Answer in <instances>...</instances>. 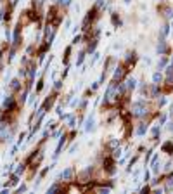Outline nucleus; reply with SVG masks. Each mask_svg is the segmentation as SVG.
I'll return each mask as SVG.
<instances>
[{"label":"nucleus","instance_id":"nucleus-29","mask_svg":"<svg viewBox=\"0 0 173 194\" xmlns=\"http://www.w3.org/2000/svg\"><path fill=\"white\" fill-rule=\"evenodd\" d=\"M43 83H45L43 80H38V83H36V90H35L36 94H40V92H42V88H43Z\"/></svg>","mask_w":173,"mask_h":194},{"label":"nucleus","instance_id":"nucleus-42","mask_svg":"<svg viewBox=\"0 0 173 194\" xmlns=\"http://www.w3.org/2000/svg\"><path fill=\"white\" fill-rule=\"evenodd\" d=\"M165 121H166V116H165V114H163V116H161V118H159V125H163V123H165Z\"/></svg>","mask_w":173,"mask_h":194},{"label":"nucleus","instance_id":"nucleus-30","mask_svg":"<svg viewBox=\"0 0 173 194\" xmlns=\"http://www.w3.org/2000/svg\"><path fill=\"white\" fill-rule=\"evenodd\" d=\"M149 177H151V172H149V170H146V172H144V177H142V180L147 184V182H149Z\"/></svg>","mask_w":173,"mask_h":194},{"label":"nucleus","instance_id":"nucleus-35","mask_svg":"<svg viewBox=\"0 0 173 194\" xmlns=\"http://www.w3.org/2000/svg\"><path fill=\"white\" fill-rule=\"evenodd\" d=\"M5 38H7V42H12V36H10V29L9 28L5 29Z\"/></svg>","mask_w":173,"mask_h":194},{"label":"nucleus","instance_id":"nucleus-17","mask_svg":"<svg viewBox=\"0 0 173 194\" xmlns=\"http://www.w3.org/2000/svg\"><path fill=\"white\" fill-rule=\"evenodd\" d=\"M152 83H158V85H161V83H163V75H161V71L152 73Z\"/></svg>","mask_w":173,"mask_h":194},{"label":"nucleus","instance_id":"nucleus-7","mask_svg":"<svg viewBox=\"0 0 173 194\" xmlns=\"http://www.w3.org/2000/svg\"><path fill=\"white\" fill-rule=\"evenodd\" d=\"M125 85H127V90H128V92H133V90L137 88V80H135L133 76H128V78L125 80Z\"/></svg>","mask_w":173,"mask_h":194},{"label":"nucleus","instance_id":"nucleus-38","mask_svg":"<svg viewBox=\"0 0 173 194\" xmlns=\"http://www.w3.org/2000/svg\"><path fill=\"white\" fill-rule=\"evenodd\" d=\"M165 104H166V97H165V95H163V97H161V99H159V101H158V106H159V108H161V106H165Z\"/></svg>","mask_w":173,"mask_h":194},{"label":"nucleus","instance_id":"nucleus-39","mask_svg":"<svg viewBox=\"0 0 173 194\" xmlns=\"http://www.w3.org/2000/svg\"><path fill=\"white\" fill-rule=\"evenodd\" d=\"M69 26H71V19H68V21H66V24H64V29L68 31V29H69Z\"/></svg>","mask_w":173,"mask_h":194},{"label":"nucleus","instance_id":"nucleus-9","mask_svg":"<svg viewBox=\"0 0 173 194\" xmlns=\"http://www.w3.org/2000/svg\"><path fill=\"white\" fill-rule=\"evenodd\" d=\"M94 123H95V116H94V114H90V116L87 118V121H85V130H87V132H92V130L95 128V125H94Z\"/></svg>","mask_w":173,"mask_h":194},{"label":"nucleus","instance_id":"nucleus-45","mask_svg":"<svg viewBox=\"0 0 173 194\" xmlns=\"http://www.w3.org/2000/svg\"><path fill=\"white\" fill-rule=\"evenodd\" d=\"M172 28H173V23H172Z\"/></svg>","mask_w":173,"mask_h":194},{"label":"nucleus","instance_id":"nucleus-16","mask_svg":"<svg viewBox=\"0 0 173 194\" xmlns=\"http://www.w3.org/2000/svg\"><path fill=\"white\" fill-rule=\"evenodd\" d=\"M97 43H99V40H97V38H92V43H88L87 52H88V54H94V52H95V49H97Z\"/></svg>","mask_w":173,"mask_h":194},{"label":"nucleus","instance_id":"nucleus-22","mask_svg":"<svg viewBox=\"0 0 173 194\" xmlns=\"http://www.w3.org/2000/svg\"><path fill=\"white\" fill-rule=\"evenodd\" d=\"M69 54H71V47H66V50H64V64L66 66L69 64Z\"/></svg>","mask_w":173,"mask_h":194},{"label":"nucleus","instance_id":"nucleus-41","mask_svg":"<svg viewBox=\"0 0 173 194\" xmlns=\"http://www.w3.org/2000/svg\"><path fill=\"white\" fill-rule=\"evenodd\" d=\"M61 134H62V130H55L52 135H54V137H61Z\"/></svg>","mask_w":173,"mask_h":194},{"label":"nucleus","instance_id":"nucleus-27","mask_svg":"<svg viewBox=\"0 0 173 194\" xmlns=\"http://www.w3.org/2000/svg\"><path fill=\"white\" fill-rule=\"evenodd\" d=\"M92 56H94V57H92V61H90V66H94V64H95V62L99 61V57H101V54H99V52H94Z\"/></svg>","mask_w":173,"mask_h":194},{"label":"nucleus","instance_id":"nucleus-40","mask_svg":"<svg viewBox=\"0 0 173 194\" xmlns=\"http://www.w3.org/2000/svg\"><path fill=\"white\" fill-rule=\"evenodd\" d=\"M26 189H28V187H26V186H19V187H17V193H24V191H26Z\"/></svg>","mask_w":173,"mask_h":194},{"label":"nucleus","instance_id":"nucleus-18","mask_svg":"<svg viewBox=\"0 0 173 194\" xmlns=\"http://www.w3.org/2000/svg\"><path fill=\"white\" fill-rule=\"evenodd\" d=\"M85 56H87V50H81V52L78 54V57H76V66H81V64H83Z\"/></svg>","mask_w":173,"mask_h":194},{"label":"nucleus","instance_id":"nucleus-14","mask_svg":"<svg viewBox=\"0 0 173 194\" xmlns=\"http://www.w3.org/2000/svg\"><path fill=\"white\" fill-rule=\"evenodd\" d=\"M135 134H137L139 137H144V135L147 134V125H146V123H140V125L137 127V132H135Z\"/></svg>","mask_w":173,"mask_h":194},{"label":"nucleus","instance_id":"nucleus-23","mask_svg":"<svg viewBox=\"0 0 173 194\" xmlns=\"http://www.w3.org/2000/svg\"><path fill=\"white\" fill-rule=\"evenodd\" d=\"M166 64H168V59H166V57H161V59L158 61V69H165Z\"/></svg>","mask_w":173,"mask_h":194},{"label":"nucleus","instance_id":"nucleus-33","mask_svg":"<svg viewBox=\"0 0 173 194\" xmlns=\"http://www.w3.org/2000/svg\"><path fill=\"white\" fill-rule=\"evenodd\" d=\"M76 149H78V144H73V146L68 149V153H69V154H75V151H76Z\"/></svg>","mask_w":173,"mask_h":194},{"label":"nucleus","instance_id":"nucleus-3","mask_svg":"<svg viewBox=\"0 0 173 194\" xmlns=\"http://www.w3.org/2000/svg\"><path fill=\"white\" fill-rule=\"evenodd\" d=\"M125 68H127L125 64H120V66L114 68V73H113V80H114V82H123V78H125V75H127V69H125Z\"/></svg>","mask_w":173,"mask_h":194},{"label":"nucleus","instance_id":"nucleus-19","mask_svg":"<svg viewBox=\"0 0 173 194\" xmlns=\"http://www.w3.org/2000/svg\"><path fill=\"white\" fill-rule=\"evenodd\" d=\"M57 191H64V187H62L61 184H54L52 187H49V189H47V193H49V194H52V193H57Z\"/></svg>","mask_w":173,"mask_h":194},{"label":"nucleus","instance_id":"nucleus-12","mask_svg":"<svg viewBox=\"0 0 173 194\" xmlns=\"http://www.w3.org/2000/svg\"><path fill=\"white\" fill-rule=\"evenodd\" d=\"M159 10L163 12V16H165L166 19H173V7H170V5H166V7H161Z\"/></svg>","mask_w":173,"mask_h":194},{"label":"nucleus","instance_id":"nucleus-24","mask_svg":"<svg viewBox=\"0 0 173 194\" xmlns=\"http://www.w3.org/2000/svg\"><path fill=\"white\" fill-rule=\"evenodd\" d=\"M10 88H12V90H19V88H21L19 80H12V82H10Z\"/></svg>","mask_w":173,"mask_h":194},{"label":"nucleus","instance_id":"nucleus-10","mask_svg":"<svg viewBox=\"0 0 173 194\" xmlns=\"http://www.w3.org/2000/svg\"><path fill=\"white\" fill-rule=\"evenodd\" d=\"M165 73H166V83H168V87H172L173 85V64H170L166 69H165Z\"/></svg>","mask_w":173,"mask_h":194},{"label":"nucleus","instance_id":"nucleus-13","mask_svg":"<svg viewBox=\"0 0 173 194\" xmlns=\"http://www.w3.org/2000/svg\"><path fill=\"white\" fill-rule=\"evenodd\" d=\"M151 134H152V141H158L159 135H161V125H154L152 130H151Z\"/></svg>","mask_w":173,"mask_h":194},{"label":"nucleus","instance_id":"nucleus-1","mask_svg":"<svg viewBox=\"0 0 173 194\" xmlns=\"http://www.w3.org/2000/svg\"><path fill=\"white\" fill-rule=\"evenodd\" d=\"M132 116H137V118H144L149 114V108L146 106V101L144 99H139L135 102H132V111H130Z\"/></svg>","mask_w":173,"mask_h":194},{"label":"nucleus","instance_id":"nucleus-34","mask_svg":"<svg viewBox=\"0 0 173 194\" xmlns=\"http://www.w3.org/2000/svg\"><path fill=\"white\" fill-rule=\"evenodd\" d=\"M172 167H173V161L170 160V161H168V163L165 165V172H170V170H172Z\"/></svg>","mask_w":173,"mask_h":194},{"label":"nucleus","instance_id":"nucleus-44","mask_svg":"<svg viewBox=\"0 0 173 194\" xmlns=\"http://www.w3.org/2000/svg\"><path fill=\"white\" fill-rule=\"evenodd\" d=\"M170 114L173 116V102H172V106H170Z\"/></svg>","mask_w":173,"mask_h":194},{"label":"nucleus","instance_id":"nucleus-26","mask_svg":"<svg viewBox=\"0 0 173 194\" xmlns=\"http://www.w3.org/2000/svg\"><path fill=\"white\" fill-rule=\"evenodd\" d=\"M170 33V24H165L163 28H161V36H166Z\"/></svg>","mask_w":173,"mask_h":194},{"label":"nucleus","instance_id":"nucleus-8","mask_svg":"<svg viewBox=\"0 0 173 194\" xmlns=\"http://www.w3.org/2000/svg\"><path fill=\"white\" fill-rule=\"evenodd\" d=\"M64 144H66V135H62L61 139H59V144H57V147H55V153H54V160H57V156L61 154V151H62V147H64Z\"/></svg>","mask_w":173,"mask_h":194},{"label":"nucleus","instance_id":"nucleus-6","mask_svg":"<svg viewBox=\"0 0 173 194\" xmlns=\"http://www.w3.org/2000/svg\"><path fill=\"white\" fill-rule=\"evenodd\" d=\"M159 94H161V85H158V83H152V85L149 87V97L156 99V97H159Z\"/></svg>","mask_w":173,"mask_h":194},{"label":"nucleus","instance_id":"nucleus-21","mask_svg":"<svg viewBox=\"0 0 173 194\" xmlns=\"http://www.w3.org/2000/svg\"><path fill=\"white\" fill-rule=\"evenodd\" d=\"M121 153H123V149H120V146H118V147H114V149H113V153H111V156H113L114 160H118V158L121 156Z\"/></svg>","mask_w":173,"mask_h":194},{"label":"nucleus","instance_id":"nucleus-11","mask_svg":"<svg viewBox=\"0 0 173 194\" xmlns=\"http://www.w3.org/2000/svg\"><path fill=\"white\" fill-rule=\"evenodd\" d=\"M161 151L166 153V154H173V139L172 141H166V142L161 146Z\"/></svg>","mask_w":173,"mask_h":194},{"label":"nucleus","instance_id":"nucleus-20","mask_svg":"<svg viewBox=\"0 0 173 194\" xmlns=\"http://www.w3.org/2000/svg\"><path fill=\"white\" fill-rule=\"evenodd\" d=\"M111 21H113V24H114V26H121V19H120V16H118L116 12H113V14H111Z\"/></svg>","mask_w":173,"mask_h":194},{"label":"nucleus","instance_id":"nucleus-31","mask_svg":"<svg viewBox=\"0 0 173 194\" xmlns=\"http://www.w3.org/2000/svg\"><path fill=\"white\" fill-rule=\"evenodd\" d=\"M61 87H62V80L54 82V88H55V90H61Z\"/></svg>","mask_w":173,"mask_h":194},{"label":"nucleus","instance_id":"nucleus-32","mask_svg":"<svg viewBox=\"0 0 173 194\" xmlns=\"http://www.w3.org/2000/svg\"><path fill=\"white\" fill-rule=\"evenodd\" d=\"M24 172V165H17V168H16V175H21Z\"/></svg>","mask_w":173,"mask_h":194},{"label":"nucleus","instance_id":"nucleus-36","mask_svg":"<svg viewBox=\"0 0 173 194\" xmlns=\"http://www.w3.org/2000/svg\"><path fill=\"white\" fill-rule=\"evenodd\" d=\"M81 38H83L81 35H76V36L73 38V43H75V45H76V43H80V42H81Z\"/></svg>","mask_w":173,"mask_h":194},{"label":"nucleus","instance_id":"nucleus-5","mask_svg":"<svg viewBox=\"0 0 173 194\" xmlns=\"http://www.w3.org/2000/svg\"><path fill=\"white\" fill-rule=\"evenodd\" d=\"M168 50H170L168 43L165 42V38H161V40H159V43H158V47H156V52H158L159 56H165V54H166Z\"/></svg>","mask_w":173,"mask_h":194},{"label":"nucleus","instance_id":"nucleus-4","mask_svg":"<svg viewBox=\"0 0 173 194\" xmlns=\"http://www.w3.org/2000/svg\"><path fill=\"white\" fill-rule=\"evenodd\" d=\"M73 173H75V170L71 168V167H68V168H64L61 173H59V179H62V180H66V182H69L71 179H73Z\"/></svg>","mask_w":173,"mask_h":194},{"label":"nucleus","instance_id":"nucleus-28","mask_svg":"<svg viewBox=\"0 0 173 194\" xmlns=\"http://www.w3.org/2000/svg\"><path fill=\"white\" fill-rule=\"evenodd\" d=\"M95 191H97V193H101V194H107L109 191H111V186H109V187H97Z\"/></svg>","mask_w":173,"mask_h":194},{"label":"nucleus","instance_id":"nucleus-37","mask_svg":"<svg viewBox=\"0 0 173 194\" xmlns=\"http://www.w3.org/2000/svg\"><path fill=\"white\" fill-rule=\"evenodd\" d=\"M26 73H28V71H26V68H21V69L17 71V75H19V76H23V78L26 76Z\"/></svg>","mask_w":173,"mask_h":194},{"label":"nucleus","instance_id":"nucleus-15","mask_svg":"<svg viewBox=\"0 0 173 194\" xmlns=\"http://www.w3.org/2000/svg\"><path fill=\"white\" fill-rule=\"evenodd\" d=\"M173 189V173H170L165 180V191H172Z\"/></svg>","mask_w":173,"mask_h":194},{"label":"nucleus","instance_id":"nucleus-25","mask_svg":"<svg viewBox=\"0 0 173 194\" xmlns=\"http://www.w3.org/2000/svg\"><path fill=\"white\" fill-rule=\"evenodd\" d=\"M69 3H71V0H57V7H69Z\"/></svg>","mask_w":173,"mask_h":194},{"label":"nucleus","instance_id":"nucleus-2","mask_svg":"<svg viewBox=\"0 0 173 194\" xmlns=\"http://www.w3.org/2000/svg\"><path fill=\"white\" fill-rule=\"evenodd\" d=\"M16 108H17V102H16V99H14L12 95H7V97L3 99V108H2V111L12 113V111H14Z\"/></svg>","mask_w":173,"mask_h":194},{"label":"nucleus","instance_id":"nucleus-43","mask_svg":"<svg viewBox=\"0 0 173 194\" xmlns=\"http://www.w3.org/2000/svg\"><path fill=\"white\" fill-rule=\"evenodd\" d=\"M168 130L173 134V121H172V123H168Z\"/></svg>","mask_w":173,"mask_h":194}]
</instances>
